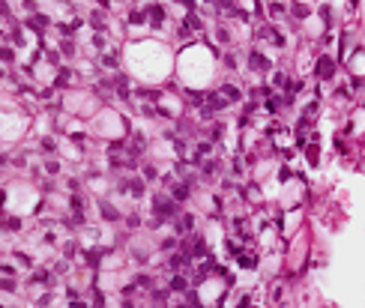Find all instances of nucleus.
I'll list each match as a JSON object with an SVG mask.
<instances>
[{"label": "nucleus", "instance_id": "nucleus-3", "mask_svg": "<svg viewBox=\"0 0 365 308\" xmlns=\"http://www.w3.org/2000/svg\"><path fill=\"white\" fill-rule=\"evenodd\" d=\"M344 135H351V138H365V108H354L351 111V120H347V126H344Z\"/></svg>", "mask_w": 365, "mask_h": 308}, {"label": "nucleus", "instance_id": "nucleus-1", "mask_svg": "<svg viewBox=\"0 0 365 308\" xmlns=\"http://www.w3.org/2000/svg\"><path fill=\"white\" fill-rule=\"evenodd\" d=\"M314 72H317V78H321L324 84H336V75H339V57H332L329 51H324L321 57H317V63H314Z\"/></svg>", "mask_w": 365, "mask_h": 308}, {"label": "nucleus", "instance_id": "nucleus-2", "mask_svg": "<svg viewBox=\"0 0 365 308\" xmlns=\"http://www.w3.org/2000/svg\"><path fill=\"white\" fill-rule=\"evenodd\" d=\"M344 69H347V78L365 81V48H356L351 57H347L344 60Z\"/></svg>", "mask_w": 365, "mask_h": 308}, {"label": "nucleus", "instance_id": "nucleus-4", "mask_svg": "<svg viewBox=\"0 0 365 308\" xmlns=\"http://www.w3.org/2000/svg\"><path fill=\"white\" fill-rule=\"evenodd\" d=\"M291 9H294L297 19H312V15H314V6H309V4H294Z\"/></svg>", "mask_w": 365, "mask_h": 308}]
</instances>
